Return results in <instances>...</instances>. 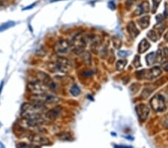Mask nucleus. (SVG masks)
<instances>
[{
    "mask_svg": "<svg viewBox=\"0 0 168 148\" xmlns=\"http://www.w3.org/2000/svg\"><path fill=\"white\" fill-rule=\"evenodd\" d=\"M45 111V105L35 102H25L22 105L20 114L23 119H36L42 117V115Z\"/></svg>",
    "mask_w": 168,
    "mask_h": 148,
    "instance_id": "1",
    "label": "nucleus"
},
{
    "mask_svg": "<svg viewBox=\"0 0 168 148\" xmlns=\"http://www.w3.org/2000/svg\"><path fill=\"white\" fill-rule=\"evenodd\" d=\"M32 102H38L41 103L43 105H46V104H57L60 101V99L56 96L53 94H48L45 92L44 94H38V95H34L31 97Z\"/></svg>",
    "mask_w": 168,
    "mask_h": 148,
    "instance_id": "2",
    "label": "nucleus"
},
{
    "mask_svg": "<svg viewBox=\"0 0 168 148\" xmlns=\"http://www.w3.org/2000/svg\"><path fill=\"white\" fill-rule=\"evenodd\" d=\"M70 62L67 58H60L57 62L52 64V67H50L53 72H59V73H66L70 69Z\"/></svg>",
    "mask_w": 168,
    "mask_h": 148,
    "instance_id": "3",
    "label": "nucleus"
},
{
    "mask_svg": "<svg viewBox=\"0 0 168 148\" xmlns=\"http://www.w3.org/2000/svg\"><path fill=\"white\" fill-rule=\"evenodd\" d=\"M136 74L138 79H153L159 76L161 74V70L159 67H155L149 70H140Z\"/></svg>",
    "mask_w": 168,
    "mask_h": 148,
    "instance_id": "4",
    "label": "nucleus"
},
{
    "mask_svg": "<svg viewBox=\"0 0 168 148\" xmlns=\"http://www.w3.org/2000/svg\"><path fill=\"white\" fill-rule=\"evenodd\" d=\"M46 88L47 87L40 80L30 82L27 85V88L29 92L34 95H38L46 92Z\"/></svg>",
    "mask_w": 168,
    "mask_h": 148,
    "instance_id": "5",
    "label": "nucleus"
},
{
    "mask_svg": "<svg viewBox=\"0 0 168 148\" xmlns=\"http://www.w3.org/2000/svg\"><path fill=\"white\" fill-rule=\"evenodd\" d=\"M150 105L153 109L158 112H164L166 108L165 100L164 96L161 94H156L155 96H153L150 100Z\"/></svg>",
    "mask_w": 168,
    "mask_h": 148,
    "instance_id": "6",
    "label": "nucleus"
},
{
    "mask_svg": "<svg viewBox=\"0 0 168 148\" xmlns=\"http://www.w3.org/2000/svg\"><path fill=\"white\" fill-rule=\"evenodd\" d=\"M30 141L33 145H35L37 148L40 147L41 146H46L50 145V140L46 138V137L42 136V135H30L29 138Z\"/></svg>",
    "mask_w": 168,
    "mask_h": 148,
    "instance_id": "7",
    "label": "nucleus"
},
{
    "mask_svg": "<svg viewBox=\"0 0 168 148\" xmlns=\"http://www.w3.org/2000/svg\"><path fill=\"white\" fill-rule=\"evenodd\" d=\"M38 79L39 80L43 82L44 85H46L47 88L50 89V90H56L57 88V86H56V84L55 83L53 80L51 79V77L49 75H47L46 73H44V72H39L38 73Z\"/></svg>",
    "mask_w": 168,
    "mask_h": 148,
    "instance_id": "8",
    "label": "nucleus"
},
{
    "mask_svg": "<svg viewBox=\"0 0 168 148\" xmlns=\"http://www.w3.org/2000/svg\"><path fill=\"white\" fill-rule=\"evenodd\" d=\"M136 112L141 121H145L148 118L150 112L149 107L145 104H139L135 107Z\"/></svg>",
    "mask_w": 168,
    "mask_h": 148,
    "instance_id": "9",
    "label": "nucleus"
},
{
    "mask_svg": "<svg viewBox=\"0 0 168 148\" xmlns=\"http://www.w3.org/2000/svg\"><path fill=\"white\" fill-rule=\"evenodd\" d=\"M70 47V44L67 40H64V39H61L56 43V46H55V50L58 53H67Z\"/></svg>",
    "mask_w": 168,
    "mask_h": 148,
    "instance_id": "10",
    "label": "nucleus"
},
{
    "mask_svg": "<svg viewBox=\"0 0 168 148\" xmlns=\"http://www.w3.org/2000/svg\"><path fill=\"white\" fill-rule=\"evenodd\" d=\"M61 108L56 107L53 108L52 109L48 111L46 113L45 116H46V119L50 120V121H55L59 117L60 114H61Z\"/></svg>",
    "mask_w": 168,
    "mask_h": 148,
    "instance_id": "11",
    "label": "nucleus"
},
{
    "mask_svg": "<svg viewBox=\"0 0 168 148\" xmlns=\"http://www.w3.org/2000/svg\"><path fill=\"white\" fill-rule=\"evenodd\" d=\"M150 10V6H149V3L148 1H143L141 4H140L139 6L137 8L136 11V13L138 15H141L144 13H147Z\"/></svg>",
    "mask_w": 168,
    "mask_h": 148,
    "instance_id": "12",
    "label": "nucleus"
},
{
    "mask_svg": "<svg viewBox=\"0 0 168 148\" xmlns=\"http://www.w3.org/2000/svg\"><path fill=\"white\" fill-rule=\"evenodd\" d=\"M127 31L129 33V35L132 37V38H136L139 35V30L138 28L136 27L135 24L134 22H130L127 25Z\"/></svg>",
    "mask_w": 168,
    "mask_h": 148,
    "instance_id": "13",
    "label": "nucleus"
},
{
    "mask_svg": "<svg viewBox=\"0 0 168 148\" xmlns=\"http://www.w3.org/2000/svg\"><path fill=\"white\" fill-rule=\"evenodd\" d=\"M149 47H150V44L148 42L147 39H143L140 42L139 45H138V52L139 53H143L149 50Z\"/></svg>",
    "mask_w": 168,
    "mask_h": 148,
    "instance_id": "14",
    "label": "nucleus"
},
{
    "mask_svg": "<svg viewBox=\"0 0 168 148\" xmlns=\"http://www.w3.org/2000/svg\"><path fill=\"white\" fill-rule=\"evenodd\" d=\"M149 20H150V17L149 16H144L138 20V24L142 29H146L149 26Z\"/></svg>",
    "mask_w": 168,
    "mask_h": 148,
    "instance_id": "15",
    "label": "nucleus"
},
{
    "mask_svg": "<svg viewBox=\"0 0 168 148\" xmlns=\"http://www.w3.org/2000/svg\"><path fill=\"white\" fill-rule=\"evenodd\" d=\"M146 61L148 65H153L157 61V56L155 52H151L146 57Z\"/></svg>",
    "mask_w": 168,
    "mask_h": 148,
    "instance_id": "16",
    "label": "nucleus"
},
{
    "mask_svg": "<svg viewBox=\"0 0 168 148\" xmlns=\"http://www.w3.org/2000/svg\"><path fill=\"white\" fill-rule=\"evenodd\" d=\"M70 94H72L73 96H78V95L81 94V89L78 85H72V87L70 88Z\"/></svg>",
    "mask_w": 168,
    "mask_h": 148,
    "instance_id": "17",
    "label": "nucleus"
},
{
    "mask_svg": "<svg viewBox=\"0 0 168 148\" xmlns=\"http://www.w3.org/2000/svg\"><path fill=\"white\" fill-rule=\"evenodd\" d=\"M58 139L62 141H70L72 139V136H71V135L69 133H67V132H63V133H61L58 135Z\"/></svg>",
    "mask_w": 168,
    "mask_h": 148,
    "instance_id": "18",
    "label": "nucleus"
},
{
    "mask_svg": "<svg viewBox=\"0 0 168 148\" xmlns=\"http://www.w3.org/2000/svg\"><path fill=\"white\" fill-rule=\"evenodd\" d=\"M14 25H15V23L13 21H9L7 22V23H3L2 25H0V32L5 31L6 29H8L9 28L13 26Z\"/></svg>",
    "mask_w": 168,
    "mask_h": 148,
    "instance_id": "19",
    "label": "nucleus"
},
{
    "mask_svg": "<svg viewBox=\"0 0 168 148\" xmlns=\"http://www.w3.org/2000/svg\"><path fill=\"white\" fill-rule=\"evenodd\" d=\"M126 65V60H120L118 62H116V69L117 70H122L124 69V67Z\"/></svg>",
    "mask_w": 168,
    "mask_h": 148,
    "instance_id": "20",
    "label": "nucleus"
},
{
    "mask_svg": "<svg viewBox=\"0 0 168 148\" xmlns=\"http://www.w3.org/2000/svg\"><path fill=\"white\" fill-rule=\"evenodd\" d=\"M147 36L149 37V39L152 40L153 41H156L158 40V36H157V33L155 32V30H150L147 34Z\"/></svg>",
    "mask_w": 168,
    "mask_h": 148,
    "instance_id": "21",
    "label": "nucleus"
},
{
    "mask_svg": "<svg viewBox=\"0 0 168 148\" xmlns=\"http://www.w3.org/2000/svg\"><path fill=\"white\" fill-rule=\"evenodd\" d=\"M17 147L18 148H34V147H36L35 146V145H33V144H26V143H24V142H21V143H19V144H17Z\"/></svg>",
    "mask_w": 168,
    "mask_h": 148,
    "instance_id": "22",
    "label": "nucleus"
},
{
    "mask_svg": "<svg viewBox=\"0 0 168 148\" xmlns=\"http://www.w3.org/2000/svg\"><path fill=\"white\" fill-rule=\"evenodd\" d=\"M161 0H153V11H156V9L158 8V7L160 5Z\"/></svg>",
    "mask_w": 168,
    "mask_h": 148,
    "instance_id": "23",
    "label": "nucleus"
},
{
    "mask_svg": "<svg viewBox=\"0 0 168 148\" xmlns=\"http://www.w3.org/2000/svg\"><path fill=\"white\" fill-rule=\"evenodd\" d=\"M94 74V72L91 70H85L82 72V76L84 77H90Z\"/></svg>",
    "mask_w": 168,
    "mask_h": 148,
    "instance_id": "24",
    "label": "nucleus"
},
{
    "mask_svg": "<svg viewBox=\"0 0 168 148\" xmlns=\"http://www.w3.org/2000/svg\"><path fill=\"white\" fill-rule=\"evenodd\" d=\"M133 64L135 65V67H139L141 66V62H140V57L138 56H135V59H134L133 61Z\"/></svg>",
    "mask_w": 168,
    "mask_h": 148,
    "instance_id": "25",
    "label": "nucleus"
},
{
    "mask_svg": "<svg viewBox=\"0 0 168 148\" xmlns=\"http://www.w3.org/2000/svg\"><path fill=\"white\" fill-rule=\"evenodd\" d=\"M153 90H149V88H145L143 90V93H142V96L144 97V98H147L148 96L150 95V94L152 93Z\"/></svg>",
    "mask_w": 168,
    "mask_h": 148,
    "instance_id": "26",
    "label": "nucleus"
},
{
    "mask_svg": "<svg viewBox=\"0 0 168 148\" xmlns=\"http://www.w3.org/2000/svg\"><path fill=\"white\" fill-rule=\"evenodd\" d=\"M113 41H114V46L116 48H119V47L120 46L121 40H120V39L114 38V40H113Z\"/></svg>",
    "mask_w": 168,
    "mask_h": 148,
    "instance_id": "27",
    "label": "nucleus"
},
{
    "mask_svg": "<svg viewBox=\"0 0 168 148\" xmlns=\"http://www.w3.org/2000/svg\"><path fill=\"white\" fill-rule=\"evenodd\" d=\"M163 125L168 129V115L164 117V121H163Z\"/></svg>",
    "mask_w": 168,
    "mask_h": 148,
    "instance_id": "28",
    "label": "nucleus"
},
{
    "mask_svg": "<svg viewBox=\"0 0 168 148\" xmlns=\"http://www.w3.org/2000/svg\"><path fill=\"white\" fill-rule=\"evenodd\" d=\"M118 55L121 57H126L129 55V52H127V51H120L118 52Z\"/></svg>",
    "mask_w": 168,
    "mask_h": 148,
    "instance_id": "29",
    "label": "nucleus"
},
{
    "mask_svg": "<svg viewBox=\"0 0 168 148\" xmlns=\"http://www.w3.org/2000/svg\"><path fill=\"white\" fill-rule=\"evenodd\" d=\"M162 55L164 57H168V48L164 47L162 50Z\"/></svg>",
    "mask_w": 168,
    "mask_h": 148,
    "instance_id": "30",
    "label": "nucleus"
},
{
    "mask_svg": "<svg viewBox=\"0 0 168 148\" xmlns=\"http://www.w3.org/2000/svg\"><path fill=\"white\" fill-rule=\"evenodd\" d=\"M162 68L164 70H167V71H168V62H165L164 64H162Z\"/></svg>",
    "mask_w": 168,
    "mask_h": 148,
    "instance_id": "31",
    "label": "nucleus"
},
{
    "mask_svg": "<svg viewBox=\"0 0 168 148\" xmlns=\"http://www.w3.org/2000/svg\"><path fill=\"white\" fill-rule=\"evenodd\" d=\"M164 15L165 17H168V5H165V11H164Z\"/></svg>",
    "mask_w": 168,
    "mask_h": 148,
    "instance_id": "32",
    "label": "nucleus"
},
{
    "mask_svg": "<svg viewBox=\"0 0 168 148\" xmlns=\"http://www.w3.org/2000/svg\"><path fill=\"white\" fill-rule=\"evenodd\" d=\"M35 3H34V4L32 5H29V6H28V7H26V8H23V10H27V9H31V8H32L33 7H34V6H35Z\"/></svg>",
    "mask_w": 168,
    "mask_h": 148,
    "instance_id": "33",
    "label": "nucleus"
},
{
    "mask_svg": "<svg viewBox=\"0 0 168 148\" xmlns=\"http://www.w3.org/2000/svg\"><path fill=\"white\" fill-rule=\"evenodd\" d=\"M164 39H165V40H166L168 42V31L166 33V34H165V35H164Z\"/></svg>",
    "mask_w": 168,
    "mask_h": 148,
    "instance_id": "34",
    "label": "nucleus"
},
{
    "mask_svg": "<svg viewBox=\"0 0 168 148\" xmlns=\"http://www.w3.org/2000/svg\"><path fill=\"white\" fill-rule=\"evenodd\" d=\"M2 86H3V82H2V84H1V86H0V93H1V90H2Z\"/></svg>",
    "mask_w": 168,
    "mask_h": 148,
    "instance_id": "35",
    "label": "nucleus"
},
{
    "mask_svg": "<svg viewBox=\"0 0 168 148\" xmlns=\"http://www.w3.org/2000/svg\"><path fill=\"white\" fill-rule=\"evenodd\" d=\"M0 126H1V124H0Z\"/></svg>",
    "mask_w": 168,
    "mask_h": 148,
    "instance_id": "36",
    "label": "nucleus"
}]
</instances>
